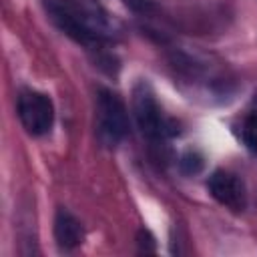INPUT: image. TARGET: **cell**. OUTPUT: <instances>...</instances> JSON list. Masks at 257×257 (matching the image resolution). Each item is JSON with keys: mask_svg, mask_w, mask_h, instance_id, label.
<instances>
[{"mask_svg": "<svg viewBox=\"0 0 257 257\" xmlns=\"http://www.w3.org/2000/svg\"><path fill=\"white\" fill-rule=\"evenodd\" d=\"M48 18L66 36L84 46H94L114 36L108 14L92 0H42Z\"/></svg>", "mask_w": 257, "mask_h": 257, "instance_id": "1", "label": "cell"}, {"mask_svg": "<svg viewBox=\"0 0 257 257\" xmlns=\"http://www.w3.org/2000/svg\"><path fill=\"white\" fill-rule=\"evenodd\" d=\"M128 133V116L122 100L108 88L96 96V137L104 147L118 145Z\"/></svg>", "mask_w": 257, "mask_h": 257, "instance_id": "2", "label": "cell"}, {"mask_svg": "<svg viewBox=\"0 0 257 257\" xmlns=\"http://www.w3.org/2000/svg\"><path fill=\"white\" fill-rule=\"evenodd\" d=\"M133 112H135V120L141 128V133L151 139V141H161L169 135H175V128L171 124V120L165 118L153 90L141 82L135 86L133 92Z\"/></svg>", "mask_w": 257, "mask_h": 257, "instance_id": "3", "label": "cell"}, {"mask_svg": "<svg viewBox=\"0 0 257 257\" xmlns=\"http://www.w3.org/2000/svg\"><path fill=\"white\" fill-rule=\"evenodd\" d=\"M16 112L26 133L32 137L50 133L54 124V104L48 94L38 90H22L18 94Z\"/></svg>", "mask_w": 257, "mask_h": 257, "instance_id": "4", "label": "cell"}, {"mask_svg": "<svg viewBox=\"0 0 257 257\" xmlns=\"http://www.w3.org/2000/svg\"><path fill=\"white\" fill-rule=\"evenodd\" d=\"M207 189L219 205L231 211H243L247 205L243 181L229 171H215L207 181Z\"/></svg>", "mask_w": 257, "mask_h": 257, "instance_id": "5", "label": "cell"}, {"mask_svg": "<svg viewBox=\"0 0 257 257\" xmlns=\"http://www.w3.org/2000/svg\"><path fill=\"white\" fill-rule=\"evenodd\" d=\"M54 239L58 243L60 249H74L82 243L84 239V231L80 221L66 209H58L56 217H54Z\"/></svg>", "mask_w": 257, "mask_h": 257, "instance_id": "6", "label": "cell"}, {"mask_svg": "<svg viewBox=\"0 0 257 257\" xmlns=\"http://www.w3.org/2000/svg\"><path fill=\"white\" fill-rule=\"evenodd\" d=\"M179 167H181V171H183V175H197V173H201L203 171V167H205V157L199 153V151H195V149H189L187 153H183V157H181V161H179Z\"/></svg>", "mask_w": 257, "mask_h": 257, "instance_id": "7", "label": "cell"}, {"mask_svg": "<svg viewBox=\"0 0 257 257\" xmlns=\"http://www.w3.org/2000/svg\"><path fill=\"white\" fill-rule=\"evenodd\" d=\"M241 137L251 153H257V112H251L241 126Z\"/></svg>", "mask_w": 257, "mask_h": 257, "instance_id": "8", "label": "cell"}, {"mask_svg": "<svg viewBox=\"0 0 257 257\" xmlns=\"http://www.w3.org/2000/svg\"><path fill=\"white\" fill-rule=\"evenodd\" d=\"M139 245H141V251H145V253L155 251V239H153V235L147 229L139 231Z\"/></svg>", "mask_w": 257, "mask_h": 257, "instance_id": "9", "label": "cell"}, {"mask_svg": "<svg viewBox=\"0 0 257 257\" xmlns=\"http://www.w3.org/2000/svg\"><path fill=\"white\" fill-rule=\"evenodd\" d=\"M124 2H126V4H131L133 8H141V6L145 4V0H124Z\"/></svg>", "mask_w": 257, "mask_h": 257, "instance_id": "10", "label": "cell"}]
</instances>
